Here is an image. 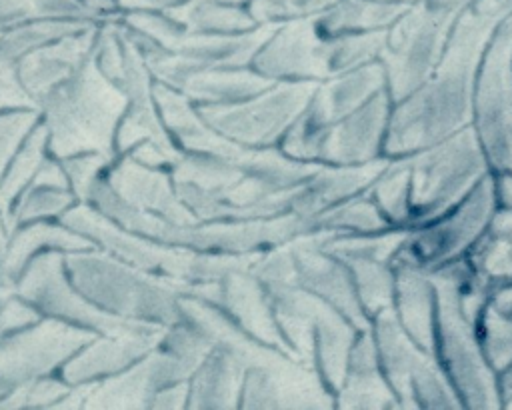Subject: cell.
<instances>
[{"label":"cell","instance_id":"1","mask_svg":"<svg viewBox=\"0 0 512 410\" xmlns=\"http://www.w3.org/2000/svg\"><path fill=\"white\" fill-rule=\"evenodd\" d=\"M512 12L504 0H476L454 22L430 78L392 104L382 154L398 158L428 148L472 124L474 78L496 24Z\"/></svg>","mask_w":512,"mask_h":410},{"label":"cell","instance_id":"7","mask_svg":"<svg viewBox=\"0 0 512 410\" xmlns=\"http://www.w3.org/2000/svg\"><path fill=\"white\" fill-rule=\"evenodd\" d=\"M472 128L492 172H512V12L490 34L472 96Z\"/></svg>","mask_w":512,"mask_h":410},{"label":"cell","instance_id":"12","mask_svg":"<svg viewBox=\"0 0 512 410\" xmlns=\"http://www.w3.org/2000/svg\"><path fill=\"white\" fill-rule=\"evenodd\" d=\"M388 162L390 158L380 156L364 164H318L292 192L288 212L314 220L318 214L364 194Z\"/></svg>","mask_w":512,"mask_h":410},{"label":"cell","instance_id":"10","mask_svg":"<svg viewBox=\"0 0 512 410\" xmlns=\"http://www.w3.org/2000/svg\"><path fill=\"white\" fill-rule=\"evenodd\" d=\"M330 234L338 232L318 230L288 242L294 264V280L300 288L336 310L356 330H368L372 322L360 306L350 270L342 260L320 246V242Z\"/></svg>","mask_w":512,"mask_h":410},{"label":"cell","instance_id":"15","mask_svg":"<svg viewBox=\"0 0 512 410\" xmlns=\"http://www.w3.org/2000/svg\"><path fill=\"white\" fill-rule=\"evenodd\" d=\"M340 408H390L396 406V396L390 390L378 362L372 330H360L348 354L346 376L340 390L334 394Z\"/></svg>","mask_w":512,"mask_h":410},{"label":"cell","instance_id":"21","mask_svg":"<svg viewBox=\"0 0 512 410\" xmlns=\"http://www.w3.org/2000/svg\"><path fill=\"white\" fill-rule=\"evenodd\" d=\"M314 224L318 230L338 234H378L394 228L366 192L318 214Z\"/></svg>","mask_w":512,"mask_h":410},{"label":"cell","instance_id":"13","mask_svg":"<svg viewBox=\"0 0 512 410\" xmlns=\"http://www.w3.org/2000/svg\"><path fill=\"white\" fill-rule=\"evenodd\" d=\"M220 292L224 296L222 302L228 308L230 318L242 328L248 338L298 360L276 324L272 306L262 290V284L250 274L248 266L228 272L224 276V286Z\"/></svg>","mask_w":512,"mask_h":410},{"label":"cell","instance_id":"19","mask_svg":"<svg viewBox=\"0 0 512 410\" xmlns=\"http://www.w3.org/2000/svg\"><path fill=\"white\" fill-rule=\"evenodd\" d=\"M466 260L492 288L512 280V208H496L488 228L468 250Z\"/></svg>","mask_w":512,"mask_h":410},{"label":"cell","instance_id":"23","mask_svg":"<svg viewBox=\"0 0 512 410\" xmlns=\"http://www.w3.org/2000/svg\"><path fill=\"white\" fill-rule=\"evenodd\" d=\"M478 338L482 352L496 376L512 370V318L498 314L486 302L478 318Z\"/></svg>","mask_w":512,"mask_h":410},{"label":"cell","instance_id":"4","mask_svg":"<svg viewBox=\"0 0 512 410\" xmlns=\"http://www.w3.org/2000/svg\"><path fill=\"white\" fill-rule=\"evenodd\" d=\"M464 260L426 272L436 298V360L454 386L462 406L500 408L498 376L490 368L478 338V318L460 302Z\"/></svg>","mask_w":512,"mask_h":410},{"label":"cell","instance_id":"6","mask_svg":"<svg viewBox=\"0 0 512 410\" xmlns=\"http://www.w3.org/2000/svg\"><path fill=\"white\" fill-rule=\"evenodd\" d=\"M496 208L494 180L488 172L452 210L422 226L406 228L390 258L392 268L410 266L430 272L462 258L484 234Z\"/></svg>","mask_w":512,"mask_h":410},{"label":"cell","instance_id":"11","mask_svg":"<svg viewBox=\"0 0 512 410\" xmlns=\"http://www.w3.org/2000/svg\"><path fill=\"white\" fill-rule=\"evenodd\" d=\"M392 100L380 90L360 108L330 122L324 128L318 164H364L382 154Z\"/></svg>","mask_w":512,"mask_h":410},{"label":"cell","instance_id":"28","mask_svg":"<svg viewBox=\"0 0 512 410\" xmlns=\"http://www.w3.org/2000/svg\"><path fill=\"white\" fill-rule=\"evenodd\" d=\"M498 390H500L502 402L512 398V370H506V372L498 374Z\"/></svg>","mask_w":512,"mask_h":410},{"label":"cell","instance_id":"27","mask_svg":"<svg viewBox=\"0 0 512 410\" xmlns=\"http://www.w3.org/2000/svg\"><path fill=\"white\" fill-rule=\"evenodd\" d=\"M488 304L502 316L512 318V282H504L492 288Z\"/></svg>","mask_w":512,"mask_h":410},{"label":"cell","instance_id":"14","mask_svg":"<svg viewBox=\"0 0 512 410\" xmlns=\"http://www.w3.org/2000/svg\"><path fill=\"white\" fill-rule=\"evenodd\" d=\"M392 310L408 338L424 352L436 356V298L424 270L410 266L394 268Z\"/></svg>","mask_w":512,"mask_h":410},{"label":"cell","instance_id":"29","mask_svg":"<svg viewBox=\"0 0 512 410\" xmlns=\"http://www.w3.org/2000/svg\"><path fill=\"white\" fill-rule=\"evenodd\" d=\"M218 2H226V4H238V6H246L250 0H218Z\"/></svg>","mask_w":512,"mask_h":410},{"label":"cell","instance_id":"26","mask_svg":"<svg viewBox=\"0 0 512 410\" xmlns=\"http://www.w3.org/2000/svg\"><path fill=\"white\" fill-rule=\"evenodd\" d=\"M492 180H494L496 206L510 210L512 208V172H508V170L492 172Z\"/></svg>","mask_w":512,"mask_h":410},{"label":"cell","instance_id":"22","mask_svg":"<svg viewBox=\"0 0 512 410\" xmlns=\"http://www.w3.org/2000/svg\"><path fill=\"white\" fill-rule=\"evenodd\" d=\"M184 20L194 34H244L260 26L246 6L218 0H196L186 8Z\"/></svg>","mask_w":512,"mask_h":410},{"label":"cell","instance_id":"8","mask_svg":"<svg viewBox=\"0 0 512 410\" xmlns=\"http://www.w3.org/2000/svg\"><path fill=\"white\" fill-rule=\"evenodd\" d=\"M380 370L400 406L462 408V402L436 356L418 348L396 320L392 308L372 318Z\"/></svg>","mask_w":512,"mask_h":410},{"label":"cell","instance_id":"30","mask_svg":"<svg viewBox=\"0 0 512 410\" xmlns=\"http://www.w3.org/2000/svg\"><path fill=\"white\" fill-rule=\"evenodd\" d=\"M388 2H402V4H418V2H424V0H388Z\"/></svg>","mask_w":512,"mask_h":410},{"label":"cell","instance_id":"2","mask_svg":"<svg viewBox=\"0 0 512 410\" xmlns=\"http://www.w3.org/2000/svg\"><path fill=\"white\" fill-rule=\"evenodd\" d=\"M386 32L324 36L312 18L276 24L250 66L274 82H324L378 60Z\"/></svg>","mask_w":512,"mask_h":410},{"label":"cell","instance_id":"20","mask_svg":"<svg viewBox=\"0 0 512 410\" xmlns=\"http://www.w3.org/2000/svg\"><path fill=\"white\" fill-rule=\"evenodd\" d=\"M350 270L360 306L370 318L392 308L394 302V268L388 260L378 258H338Z\"/></svg>","mask_w":512,"mask_h":410},{"label":"cell","instance_id":"25","mask_svg":"<svg viewBox=\"0 0 512 410\" xmlns=\"http://www.w3.org/2000/svg\"><path fill=\"white\" fill-rule=\"evenodd\" d=\"M26 124H28V118H22V116L0 120V166L10 152V144L18 140Z\"/></svg>","mask_w":512,"mask_h":410},{"label":"cell","instance_id":"5","mask_svg":"<svg viewBox=\"0 0 512 410\" xmlns=\"http://www.w3.org/2000/svg\"><path fill=\"white\" fill-rule=\"evenodd\" d=\"M460 14L428 0L412 4L388 30L378 62L392 104L412 94L436 70Z\"/></svg>","mask_w":512,"mask_h":410},{"label":"cell","instance_id":"18","mask_svg":"<svg viewBox=\"0 0 512 410\" xmlns=\"http://www.w3.org/2000/svg\"><path fill=\"white\" fill-rule=\"evenodd\" d=\"M244 360L236 348L224 342L216 348L200 370L194 386V400L198 406H236L244 378Z\"/></svg>","mask_w":512,"mask_h":410},{"label":"cell","instance_id":"9","mask_svg":"<svg viewBox=\"0 0 512 410\" xmlns=\"http://www.w3.org/2000/svg\"><path fill=\"white\" fill-rule=\"evenodd\" d=\"M316 82H274L266 90L232 104H200L202 120L242 148H274L296 122L316 90Z\"/></svg>","mask_w":512,"mask_h":410},{"label":"cell","instance_id":"17","mask_svg":"<svg viewBox=\"0 0 512 410\" xmlns=\"http://www.w3.org/2000/svg\"><path fill=\"white\" fill-rule=\"evenodd\" d=\"M410 6L388 0H340L312 20L324 36L386 32Z\"/></svg>","mask_w":512,"mask_h":410},{"label":"cell","instance_id":"3","mask_svg":"<svg viewBox=\"0 0 512 410\" xmlns=\"http://www.w3.org/2000/svg\"><path fill=\"white\" fill-rule=\"evenodd\" d=\"M394 160L406 184V228L422 226L452 210L492 172L472 124Z\"/></svg>","mask_w":512,"mask_h":410},{"label":"cell","instance_id":"24","mask_svg":"<svg viewBox=\"0 0 512 410\" xmlns=\"http://www.w3.org/2000/svg\"><path fill=\"white\" fill-rule=\"evenodd\" d=\"M336 2L340 0H250L246 8L258 24H282L316 18Z\"/></svg>","mask_w":512,"mask_h":410},{"label":"cell","instance_id":"16","mask_svg":"<svg viewBox=\"0 0 512 410\" xmlns=\"http://www.w3.org/2000/svg\"><path fill=\"white\" fill-rule=\"evenodd\" d=\"M186 98L200 104H232L266 90L274 80L252 66L192 70L174 82Z\"/></svg>","mask_w":512,"mask_h":410}]
</instances>
